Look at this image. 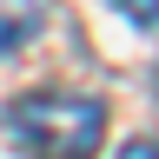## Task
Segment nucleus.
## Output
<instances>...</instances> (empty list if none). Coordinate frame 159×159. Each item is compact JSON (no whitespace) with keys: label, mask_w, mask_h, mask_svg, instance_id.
<instances>
[{"label":"nucleus","mask_w":159,"mask_h":159,"mask_svg":"<svg viewBox=\"0 0 159 159\" xmlns=\"http://www.w3.org/2000/svg\"><path fill=\"white\" fill-rule=\"evenodd\" d=\"M7 133L27 159H99L106 146V99L99 93H66L40 86L7 106Z\"/></svg>","instance_id":"nucleus-1"},{"label":"nucleus","mask_w":159,"mask_h":159,"mask_svg":"<svg viewBox=\"0 0 159 159\" xmlns=\"http://www.w3.org/2000/svg\"><path fill=\"white\" fill-rule=\"evenodd\" d=\"M40 20H47V0H0V53L27 47L40 33Z\"/></svg>","instance_id":"nucleus-2"},{"label":"nucleus","mask_w":159,"mask_h":159,"mask_svg":"<svg viewBox=\"0 0 159 159\" xmlns=\"http://www.w3.org/2000/svg\"><path fill=\"white\" fill-rule=\"evenodd\" d=\"M119 13L133 20V27H159V0H113Z\"/></svg>","instance_id":"nucleus-3"},{"label":"nucleus","mask_w":159,"mask_h":159,"mask_svg":"<svg viewBox=\"0 0 159 159\" xmlns=\"http://www.w3.org/2000/svg\"><path fill=\"white\" fill-rule=\"evenodd\" d=\"M119 159H159V146H152V139H133V146L119 152Z\"/></svg>","instance_id":"nucleus-4"}]
</instances>
